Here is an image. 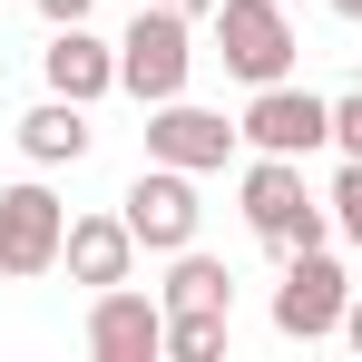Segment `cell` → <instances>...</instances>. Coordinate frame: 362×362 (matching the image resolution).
Listing matches in <instances>:
<instances>
[{
	"label": "cell",
	"instance_id": "1",
	"mask_svg": "<svg viewBox=\"0 0 362 362\" xmlns=\"http://www.w3.org/2000/svg\"><path fill=\"white\" fill-rule=\"evenodd\" d=\"M186 78H196V20L137 0V20L118 30V88L137 108H157V98H186Z\"/></svg>",
	"mask_w": 362,
	"mask_h": 362
},
{
	"label": "cell",
	"instance_id": "2",
	"mask_svg": "<svg viewBox=\"0 0 362 362\" xmlns=\"http://www.w3.org/2000/svg\"><path fill=\"white\" fill-rule=\"evenodd\" d=\"M235 196H245V226L274 245V255H303V245L333 235V206L303 186V157H255Z\"/></svg>",
	"mask_w": 362,
	"mask_h": 362
},
{
	"label": "cell",
	"instance_id": "3",
	"mask_svg": "<svg viewBox=\"0 0 362 362\" xmlns=\"http://www.w3.org/2000/svg\"><path fill=\"white\" fill-rule=\"evenodd\" d=\"M216 59H226V78H245V88L294 78L303 40H294V20H284V0H216Z\"/></svg>",
	"mask_w": 362,
	"mask_h": 362
},
{
	"label": "cell",
	"instance_id": "4",
	"mask_svg": "<svg viewBox=\"0 0 362 362\" xmlns=\"http://www.w3.org/2000/svg\"><path fill=\"white\" fill-rule=\"evenodd\" d=\"M127 235L147 245V255H186L196 245V226H206V206H196V167H167V157H147L137 167V186L118 196Z\"/></svg>",
	"mask_w": 362,
	"mask_h": 362
},
{
	"label": "cell",
	"instance_id": "5",
	"mask_svg": "<svg viewBox=\"0 0 362 362\" xmlns=\"http://www.w3.org/2000/svg\"><path fill=\"white\" fill-rule=\"evenodd\" d=\"M59 245H69V206L49 196V186H40V177L0 186V274H10V284L59 274Z\"/></svg>",
	"mask_w": 362,
	"mask_h": 362
},
{
	"label": "cell",
	"instance_id": "6",
	"mask_svg": "<svg viewBox=\"0 0 362 362\" xmlns=\"http://www.w3.org/2000/svg\"><path fill=\"white\" fill-rule=\"evenodd\" d=\"M343 303H353V284H343V264H333L323 245L284 255V284H274V333H284V343H323V333H343Z\"/></svg>",
	"mask_w": 362,
	"mask_h": 362
},
{
	"label": "cell",
	"instance_id": "7",
	"mask_svg": "<svg viewBox=\"0 0 362 362\" xmlns=\"http://www.w3.org/2000/svg\"><path fill=\"white\" fill-rule=\"evenodd\" d=\"M245 147L255 157H313V147H333V98H313L294 78H274V88H255L245 98Z\"/></svg>",
	"mask_w": 362,
	"mask_h": 362
},
{
	"label": "cell",
	"instance_id": "8",
	"mask_svg": "<svg viewBox=\"0 0 362 362\" xmlns=\"http://www.w3.org/2000/svg\"><path fill=\"white\" fill-rule=\"evenodd\" d=\"M245 147V127H226V108H196V98H157L147 108V157H167V167H226Z\"/></svg>",
	"mask_w": 362,
	"mask_h": 362
},
{
	"label": "cell",
	"instance_id": "9",
	"mask_svg": "<svg viewBox=\"0 0 362 362\" xmlns=\"http://www.w3.org/2000/svg\"><path fill=\"white\" fill-rule=\"evenodd\" d=\"M88 353H98V362H157V353H167V303L137 294V284L88 294Z\"/></svg>",
	"mask_w": 362,
	"mask_h": 362
},
{
	"label": "cell",
	"instance_id": "10",
	"mask_svg": "<svg viewBox=\"0 0 362 362\" xmlns=\"http://www.w3.org/2000/svg\"><path fill=\"white\" fill-rule=\"evenodd\" d=\"M137 255H147V245L127 235V216H69V245H59L69 284H88V294H108V284H137Z\"/></svg>",
	"mask_w": 362,
	"mask_h": 362
},
{
	"label": "cell",
	"instance_id": "11",
	"mask_svg": "<svg viewBox=\"0 0 362 362\" xmlns=\"http://www.w3.org/2000/svg\"><path fill=\"white\" fill-rule=\"evenodd\" d=\"M40 78H49L59 98L88 108V98H108V88H118V49H108L88 20H69V30H49V49H40Z\"/></svg>",
	"mask_w": 362,
	"mask_h": 362
},
{
	"label": "cell",
	"instance_id": "12",
	"mask_svg": "<svg viewBox=\"0 0 362 362\" xmlns=\"http://www.w3.org/2000/svg\"><path fill=\"white\" fill-rule=\"evenodd\" d=\"M88 147H98V127H88V108H78V98H59V88L20 118V157H30V167H78Z\"/></svg>",
	"mask_w": 362,
	"mask_h": 362
},
{
	"label": "cell",
	"instance_id": "13",
	"mask_svg": "<svg viewBox=\"0 0 362 362\" xmlns=\"http://www.w3.org/2000/svg\"><path fill=\"white\" fill-rule=\"evenodd\" d=\"M157 303L167 313H235V274L216 264V255H167V284H157Z\"/></svg>",
	"mask_w": 362,
	"mask_h": 362
},
{
	"label": "cell",
	"instance_id": "14",
	"mask_svg": "<svg viewBox=\"0 0 362 362\" xmlns=\"http://www.w3.org/2000/svg\"><path fill=\"white\" fill-rule=\"evenodd\" d=\"M226 333H235V313H167V353L177 362H216Z\"/></svg>",
	"mask_w": 362,
	"mask_h": 362
},
{
	"label": "cell",
	"instance_id": "15",
	"mask_svg": "<svg viewBox=\"0 0 362 362\" xmlns=\"http://www.w3.org/2000/svg\"><path fill=\"white\" fill-rule=\"evenodd\" d=\"M323 206H333V235L362 245V157H343V167H333V196H323Z\"/></svg>",
	"mask_w": 362,
	"mask_h": 362
},
{
	"label": "cell",
	"instance_id": "16",
	"mask_svg": "<svg viewBox=\"0 0 362 362\" xmlns=\"http://www.w3.org/2000/svg\"><path fill=\"white\" fill-rule=\"evenodd\" d=\"M333 147H343V157H362V88H343V98H333Z\"/></svg>",
	"mask_w": 362,
	"mask_h": 362
},
{
	"label": "cell",
	"instance_id": "17",
	"mask_svg": "<svg viewBox=\"0 0 362 362\" xmlns=\"http://www.w3.org/2000/svg\"><path fill=\"white\" fill-rule=\"evenodd\" d=\"M88 10H98V0H40V20H49V30H69V20H88Z\"/></svg>",
	"mask_w": 362,
	"mask_h": 362
},
{
	"label": "cell",
	"instance_id": "18",
	"mask_svg": "<svg viewBox=\"0 0 362 362\" xmlns=\"http://www.w3.org/2000/svg\"><path fill=\"white\" fill-rule=\"evenodd\" d=\"M343 343H353V353H362V294L343 303Z\"/></svg>",
	"mask_w": 362,
	"mask_h": 362
},
{
	"label": "cell",
	"instance_id": "19",
	"mask_svg": "<svg viewBox=\"0 0 362 362\" xmlns=\"http://www.w3.org/2000/svg\"><path fill=\"white\" fill-rule=\"evenodd\" d=\"M157 10H186V20H216V0H157Z\"/></svg>",
	"mask_w": 362,
	"mask_h": 362
},
{
	"label": "cell",
	"instance_id": "20",
	"mask_svg": "<svg viewBox=\"0 0 362 362\" xmlns=\"http://www.w3.org/2000/svg\"><path fill=\"white\" fill-rule=\"evenodd\" d=\"M323 10H333V20H362V0H323Z\"/></svg>",
	"mask_w": 362,
	"mask_h": 362
}]
</instances>
